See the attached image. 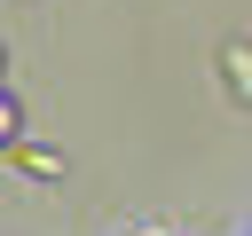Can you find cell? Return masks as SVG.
Masks as SVG:
<instances>
[{
	"mask_svg": "<svg viewBox=\"0 0 252 236\" xmlns=\"http://www.w3.org/2000/svg\"><path fill=\"white\" fill-rule=\"evenodd\" d=\"M8 134H16V110H8V94H0V142H8Z\"/></svg>",
	"mask_w": 252,
	"mask_h": 236,
	"instance_id": "cell-1",
	"label": "cell"
}]
</instances>
